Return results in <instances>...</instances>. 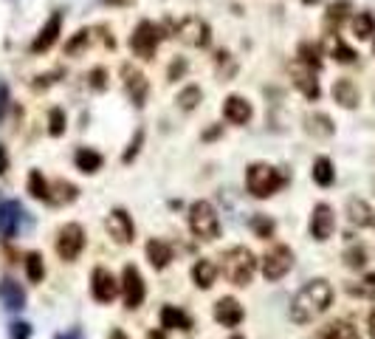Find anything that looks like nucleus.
I'll return each instance as SVG.
<instances>
[{"mask_svg":"<svg viewBox=\"0 0 375 339\" xmlns=\"http://www.w3.org/2000/svg\"><path fill=\"white\" fill-rule=\"evenodd\" d=\"M330 306H333V286L327 280H310L291 300V320L297 325H307L319 320Z\"/></svg>","mask_w":375,"mask_h":339,"instance_id":"nucleus-1","label":"nucleus"},{"mask_svg":"<svg viewBox=\"0 0 375 339\" xmlns=\"http://www.w3.org/2000/svg\"><path fill=\"white\" fill-rule=\"evenodd\" d=\"M285 184H288V175L285 172H280V170L271 167V165H263V162L260 165H251L248 172H245V187H248V192L254 198H271Z\"/></svg>","mask_w":375,"mask_h":339,"instance_id":"nucleus-2","label":"nucleus"},{"mask_svg":"<svg viewBox=\"0 0 375 339\" xmlns=\"http://www.w3.org/2000/svg\"><path fill=\"white\" fill-rule=\"evenodd\" d=\"M221 260H223L221 263V271H223V277L231 286H248L251 283V277L257 271V260H254V254L248 252L245 246L228 249Z\"/></svg>","mask_w":375,"mask_h":339,"instance_id":"nucleus-3","label":"nucleus"},{"mask_svg":"<svg viewBox=\"0 0 375 339\" xmlns=\"http://www.w3.org/2000/svg\"><path fill=\"white\" fill-rule=\"evenodd\" d=\"M189 229L201 241H218L221 221H218V212H215V207L209 201H195L189 207Z\"/></svg>","mask_w":375,"mask_h":339,"instance_id":"nucleus-4","label":"nucleus"},{"mask_svg":"<svg viewBox=\"0 0 375 339\" xmlns=\"http://www.w3.org/2000/svg\"><path fill=\"white\" fill-rule=\"evenodd\" d=\"M164 37H167V34H164V28H161L158 23L142 20V23L133 28V34H130V51H133L136 57H142V60H152Z\"/></svg>","mask_w":375,"mask_h":339,"instance_id":"nucleus-5","label":"nucleus"},{"mask_svg":"<svg viewBox=\"0 0 375 339\" xmlns=\"http://www.w3.org/2000/svg\"><path fill=\"white\" fill-rule=\"evenodd\" d=\"M175 37L186 46H192V48H206L212 43V28H209L206 20L192 14V17H184V20L175 23Z\"/></svg>","mask_w":375,"mask_h":339,"instance_id":"nucleus-6","label":"nucleus"},{"mask_svg":"<svg viewBox=\"0 0 375 339\" xmlns=\"http://www.w3.org/2000/svg\"><path fill=\"white\" fill-rule=\"evenodd\" d=\"M122 294H125V308L127 311H136L144 303V297H147L144 277H142V271L133 263H127L125 271H122Z\"/></svg>","mask_w":375,"mask_h":339,"instance_id":"nucleus-7","label":"nucleus"},{"mask_svg":"<svg viewBox=\"0 0 375 339\" xmlns=\"http://www.w3.org/2000/svg\"><path fill=\"white\" fill-rule=\"evenodd\" d=\"M294 268V252L288 249V246H282V244H277V246H271L265 257H263V274H265V280H282L288 271Z\"/></svg>","mask_w":375,"mask_h":339,"instance_id":"nucleus-8","label":"nucleus"},{"mask_svg":"<svg viewBox=\"0 0 375 339\" xmlns=\"http://www.w3.org/2000/svg\"><path fill=\"white\" fill-rule=\"evenodd\" d=\"M119 288H122V283L113 277V271H110V268H105V266L93 268V277H90V291H93V300H96V303H113V300H116V294H119Z\"/></svg>","mask_w":375,"mask_h":339,"instance_id":"nucleus-9","label":"nucleus"},{"mask_svg":"<svg viewBox=\"0 0 375 339\" xmlns=\"http://www.w3.org/2000/svg\"><path fill=\"white\" fill-rule=\"evenodd\" d=\"M122 83H125V90H127L130 102H133L136 108H144L147 93H150V83H147V77H144L139 68H133L130 63H125V66H122Z\"/></svg>","mask_w":375,"mask_h":339,"instance_id":"nucleus-10","label":"nucleus"},{"mask_svg":"<svg viewBox=\"0 0 375 339\" xmlns=\"http://www.w3.org/2000/svg\"><path fill=\"white\" fill-rule=\"evenodd\" d=\"M82 246H85V232H82V226H79V224H65V226L60 229V235H57V254H60L63 260H76L79 252H82Z\"/></svg>","mask_w":375,"mask_h":339,"instance_id":"nucleus-11","label":"nucleus"},{"mask_svg":"<svg viewBox=\"0 0 375 339\" xmlns=\"http://www.w3.org/2000/svg\"><path fill=\"white\" fill-rule=\"evenodd\" d=\"M105 229L110 232V238L116 241V244H133V238H136V226H133V218L125 212V209H113L110 215H107V221H105Z\"/></svg>","mask_w":375,"mask_h":339,"instance_id":"nucleus-12","label":"nucleus"},{"mask_svg":"<svg viewBox=\"0 0 375 339\" xmlns=\"http://www.w3.org/2000/svg\"><path fill=\"white\" fill-rule=\"evenodd\" d=\"M316 68H310V66H305L300 60H294V66H291V77H294V85L302 90V96L305 99H310V102H316L319 99V93H322V88H319V80H316Z\"/></svg>","mask_w":375,"mask_h":339,"instance_id":"nucleus-13","label":"nucleus"},{"mask_svg":"<svg viewBox=\"0 0 375 339\" xmlns=\"http://www.w3.org/2000/svg\"><path fill=\"white\" fill-rule=\"evenodd\" d=\"M60 34H63V11H51V17L46 20V26L37 31V37H34V43H31V51H34V54L48 51V48L60 40Z\"/></svg>","mask_w":375,"mask_h":339,"instance_id":"nucleus-14","label":"nucleus"},{"mask_svg":"<svg viewBox=\"0 0 375 339\" xmlns=\"http://www.w3.org/2000/svg\"><path fill=\"white\" fill-rule=\"evenodd\" d=\"M336 229V215L327 204H316L313 207V215H310V235L316 241H327Z\"/></svg>","mask_w":375,"mask_h":339,"instance_id":"nucleus-15","label":"nucleus"},{"mask_svg":"<svg viewBox=\"0 0 375 339\" xmlns=\"http://www.w3.org/2000/svg\"><path fill=\"white\" fill-rule=\"evenodd\" d=\"M223 116H226V122H231V125H248L251 116H254V108H251L248 99L231 93V96H226V102H223Z\"/></svg>","mask_w":375,"mask_h":339,"instance_id":"nucleus-16","label":"nucleus"},{"mask_svg":"<svg viewBox=\"0 0 375 339\" xmlns=\"http://www.w3.org/2000/svg\"><path fill=\"white\" fill-rule=\"evenodd\" d=\"M243 317H245V311H243V306H240L234 297H221V300L215 303V320H218L221 325H226V328L240 325Z\"/></svg>","mask_w":375,"mask_h":339,"instance_id":"nucleus-17","label":"nucleus"},{"mask_svg":"<svg viewBox=\"0 0 375 339\" xmlns=\"http://www.w3.org/2000/svg\"><path fill=\"white\" fill-rule=\"evenodd\" d=\"M23 218V207L17 201H0V235L3 238H14L17 226Z\"/></svg>","mask_w":375,"mask_h":339,"instance_id":"nucleus-18","label":"nucleus"},{"mask_svg":"<svg viewBox=\"0 0 375 339\" xmlns=\"http://www.w3.org/2000/svg\"><path fill=\"white\" fill-rule=\"evenodd\" d=\"M347 218L359 229H375V212L370 209V204L361 201V198H350L347 201Z\"/></svg>","mask_w":375,"mask_h":339,"instance_id":"nucleus-19","label":"nucleus"},{"mask_svg":"<svg viewBox=\"0 0 375 339\" xmlns=\"http://www.w3.org/2000/svg\"><path fill=\"white\" fill-rule=\"evenodd\" d=\"M333 99L342 105V108H347V110H353V108H359V102H361V93H359V85L353 83V80H347V77H342V80H336L333 83Z\"/></svg>","mask_w":375,"mask_h":339,"instance_id":"nucleus-20","label":"nucleus"},{"mask_svg":"<svg viewBox=\"0 0 375 339\" xmlns=\"http://www.w3.org/2000/svg\"><path fill=\"white\" fill-rule=\"evenodd\" d=\"M161 328H167V331H189L192 320H189L186 311H181L175 306H164L161 308Z\"/></svg>","mask_w":375,"mask_h":339,"instance_id":"nucleus-21","label":"nucleus"},{"mask_svg":"<svg viewBox=\"0 0 375 339\" xmlns=\"http://www.w3.org/2000/svg\"><path fill=\"white\" fill-rule=\"evenodd\" d=\"M192 280H195V286H198V288H204V291H206V288H212V286H215V280H218V266H215L212 260H206V257H204V260H198V263L192 266Z\"/></svg>","mask_w":375,"mask_h":339,"instance_id":"nucleus-22","label":"nucleus"},{"mask_svg":"<svg viewBox=\"0 0 375 339\" xmlns=\"http://www.w3.org/2000/svg\"><path fill=\"white\" fill-rule=\"evenodd\" d=\"M147 260H150V266L155 268V271L167 268V266H169V260H172V246H169L167 241L152 238L150 244H147Z\"/></svg>","mask_w":375,"mask_h":339,"instance_id":"nucleus-23","label":"nucleus"},{"mask_svg":"<svg viewBox=\"0 0 375 339\" xmlns=\"http://www.w3.org/2000/svg\"><path fill=\"white\" fill-rule=\"evenodd\" d=\"M347 14H350V3L347 0L330 3V9L324 11V28H327V34H336L342 28V23L347 20Z\"/></svg>","mask_w":375,"mask_h":339,"instance_id":"nucleus-24","label":"nucleus"},{"mask_svg":"<svg viewBox=\"0 0 375 339\" xmlns=\"http://www.w3.org/2000/svg\"><path fill=\"white\" fill-rule=\"evenodd\" d=\"M313 339H361V337H359V331L350 323L336 320V323H327L324 328H319Z\"/></svg>","mask_w":375,"mask_h":339,"instance_id":"nucleus-25","label":"nucleus"},{"mask_svg":"<svg viewBox=\"0 0 375 339\" xmlns=\"http://www.w3.org/2000/svg\"><path fill=\"white\" fill-rule=\"evenodd\" d=\"M0 300H3V306L11 308V311H17V308L26 306V294H23L20 283H14V280H3V283H0Z\"/></svg>","mask_w":375,"mask_h":339,"instance_id":"nucleus-26","label":"nucleus"},{"mask_svg":"<svg viewBox=\"0 0 375 339\" xmlns=\"http://www.w3.org/2000/svg\"><path fill=\"white\" fill-rule=\"evenodd\" d=\"M305 130L310 133V136H319V139H327V136H333V122H330V116H324V113H310V116H305Z\"/></svg>","mask_w":375,"mask_h":339,"instance_id":"nucleus-27","label":"nucleus"},{"mask_svg":"<svg viewBox=\"0 0 375 339\" xmlns=\"http://www.w3.org/2000/svg\"><path fill=\"white\" fill-rule=\"evenodd\" d=\"M327 48H330V57L336 60V63H344V66H350V63H356V51L339 37V31L336 34H330L327 37Z\"/></svg>","mask_w":375,"mask_h":339,"instance_id":"nucleus-28","label":"nucleus"},{"mask_svg":"<svg viewBox=\"0 0 375 339\" xmlns=\"http://www.w3.org/2000/svg\"><path fill=\"white\" fill-rule=\"evenodd\" d=\"M310 175H313V181H316L319 187H330V184L336 181V170H333V162H330L327 156H319V159L313 162Z\"/></svg>","mask_w":375,"mask_h":339,"instance_id":"nucleus-29","label":"nucleus"},{"mask_svg":"<svg viewBox=\"0 0 375 339\" xmlns=\"http://www.w3.org/2000/svg\"><path fill=\"white\" fill-rule=\"evenodd\" d=\"M74 162H76V170H82V172H96V170H102V156L96 153V150H90V147H79L76 150V156H74Z\"/></svg>","mask_w":375,"mask_h":339,"instance_id":"nucleus-30","label":"nucleus"},{"mask_svg":"<svg viewBox=\"0 0 375 339\" xmlns=\"http://www.w3.org/2000/svg\"><path fill=\"white\" fill-rule=\"evenodd\" d=\"M353 34L359 37V40H370L375 34V14L373 11H359L356 17H353Z\"/></svg>","mask_w":375,"mask_h":339,"instance_id":"nucleus-31","label":"nucleus"},{"mask_svg":"<svg viewBox=\"0 0 375 339\" xmlns=\"http://www.w3.org/2000/svg\"><path fill=\"white\" fill-rule=\"evenodd\" d=\"M28 192H31V198L48 204V198H51V187H48V181L43 178L40 170H31V172H28Z\"/></svg>","mask_w":375,"mask_h":339,"instance_id":"nucleus-32","label":"nucleus"},{"mask_svg":"<svg viewBox=\"0 0 375 339\" xmlns=\"http://www.w3.org/2000/svg\"><path fill=\"white\" fill-rule=\"evenodd\" d=\"M76 195H79V189H76L71 181H57L54 184V189H51V198H48V204H71L76 201Z\"/></svg>","mask_w":375,"mask_h":339,"instance_id":"nucleus-33","label":"nucleus"},{"mask_svg":"<svg viewBox=\"0 0 375 339\" xmlns=\"http://www.w3.org/2000/svg\"><path fill=\"white\" fill-rule=\"evenodd\" d=\"M201 99H204V90H201L198 85H186V88L178 93V99H175V102H178V108H181V110H195V108L201 105Z\"/></svg>","mask_w":375,"mask_h":339,"instance_id":"nucleus-34","label":"nucleus"},{"mask_svg":"<svg viewBox=\"0 0 375 339\" xmlns=\"http://www.w3.org/2000/svg\"><path fill=\"white\" fill-rule=\"evenodd\" d=\"M297 60L319 71V68H322V48H319L316 43H302L300 51H297Z\"/></svg>","mask_w":375,"mask_h":339,"instance_id":"nucleus-35","label":"nucleus"},{"mask_svg":"<svg viewBox=\"0 0 375 339\" xmlns=\"http://www.w3.org/2000/svg\"><path fill=\"white\" fill-rule=\"evenodd\" d=\"M90 40H93V31L90 28H79L74 37L65 43V54L68 57H76V54H82L88 46H90Z\"/></svg>","mask_w":375,"mask_h":339,"instance_id":"nucleus-36","label":"nucleus"},{"mask_svg":"<svg viewBox=\"0 0 375 339\" xmlns=\"http://www.w3.org/2000/svg\"><path fill=\"white\" fill-rule=\"evenodd\" d=\"M26 274H28L31 283H40L46 277V266H43V254L40 252L26 254Z\"/></svg>","mask_w":375,"mask_h":339,"instance_id":"nucleus-37","label":"nucleus"},{"mask_svg":"<svg viewBox=\"0 0 375 339\" xmlns=\"http://www.w3.org/2000/svg\"><path fill=\"white\" fill-rule=\"evenodd\" d=\"M347 294H353V297H364V300H373L375 297V274H367V277L359 280V283H347Z\"/></svg>","mask_w":375,"mask_h":339,"instance_id":"nucleus-38","label":"nucleus"},{"mask_svg":"<svg viewBox=\"0 0 375 339\" xmlns=\"http://www.w3.org/2000/svg\"><path fill=\"white\" fill-rule=\"evenodd\" d=\"M251 229H254V235H257V238L268 241V238L274 235L277 224H274V221H271L268 215H254V218H251Z\"/></svg>","mask_w":375,"mask_h":339,"instance_id":"nucleus-39","label":"nucleus"},{"mask_svg":"<svg viewBox=\"0 0 375 339\" xmlns=\"http://www.w3.org/2000/svg\"><path fill=\"white\" fill-rule=\"evenodd\" d=\"M344 266H347V268H356V271L364 268V266H367V249L359 246V244H353V246L344 252Z\"/></svg>","mask_w":375,"mask_h":339,"instance_id":"nucleus-40","label":"nucleus"},{"mask_svg":"<svg viewBox=\"0 0 375 339\" xmlns=\"http://www.w3.org/2000/svg\"><path fill=\"white\" fill-rule=\"evenodd\" d=\"M48 133L51 136H63L65 133V110L63 108H51L48 110Z\"/></svg>","mask_w":375,"mask_h":339,"instance_id":"nucleus-41","label":"nucleus"},{"mask_svg":"<svg viewBox=\"0 0 375 339\" xmlns=\"http://www.w3.org/2000/svg\"><path fill=\"white\" fill-rule=\"evenodd\" d=\"M142 145H144V130L139 127V130H136V136H133V142L127 145V150H125V156H122V162H125V165H130V162H133V159L139 156V150H142Z\"/></svg>","mask_w":375,"mask_h":339,"instance_id":"nucleus-42","label":"nucleus"},{"mask_svg":"<svg viewBox=\"0 0 375 339\" xmlns=\"http://www.w3.org/2000/svg\"><path fill=\"white\" fill-rule=\"evenodd\" d=\"M184 74H186V60H172V66H169V71H167V80H169V83H178Z\"/></svg>","mask_w":375,"mask_h":339,"instance_id":"nucleus-43","label":"nucleus"},{"mask_svg":"<svg viewBox=\"0 0 375 339\" xmlns=\"http://www.w3.org/2000/svg\"><path fill=\"white\" fill-rule=\"evenodd\" d=\"M9 328H11V331H9L11 339H28L31 337V325H28V323H11Z\"/></svg>","mask_w":375,"mask_h":339,"instance_id":"nucleus-44","label":"nucleus"},{"mask_svg":"<svg viewBox=\"0 0 375 339\" xmlns=\"http://www.w3.org/2000/svg\"><path fill=\"white\" fill-rule=\"evenodd\" d=\"M88 80H90V88H93V90H105V85H107L105 83V68H93Z\"/></svg>","mask_w":375,"mask_h":339,"instance_id":"nucleus-45","label":"nucleus"},{"mask_svg":"<svg viewBox=\"0 0 375 339\" xmlns=\"http://www.w3.org/2000/svg\"><path fill=\"white\" fill-rule=\"evenodd\" d=\"M221 133H223V125H215V127H209V130H206L201 139H204V142H212V139H218Z\"/></svg>","mask_w":375,"mask_h":339,"instance_id":"nucleus-46","label":"nucleus"},{"mask_svg":"<svg viewBox=\"0 0 375 339\" xmlns=\"http://www.w3.org/2000/svg\"><path fill=\"white\" fill-rule=\"evenodd\" d=\"M110 339H127V334H125L122 328H113V331H110Z\"/></svg>","mask_w":375,"mask_h":339,"instance_id":"nucleus-47","label":"nucleus"},{"mask_svg":"<svg viewBox=\"0 0 375 339\" xmlns=\"http://www.w3.org/2000/svg\"><path fill=\"white\" fill-rule=\"evenodd\" d=\"M79 337H82V334H79V331L74 328V331H68V334H60L57 339H79Z\"/></svg>","mask_w":375,"mask_h":339,"instance_id":"nucleus-48","label":"nucleus"},{"mask_svg":"<svg viewBox=\"0 0 375 339\" xmlns=\"http://www.w3.org/2000/svg\"><path fill=\"white\" fill-rule=\"evenodd\" d=\"M3 108H6V88L0 85V113H3Z\"/></svg>","mask_w":375,"mask_h":339,"instance_id":"nucleus-49","label":"nucleus"},{"mask_svg":"<svg viewBox=\"0 0 375 339\" xmlns=\"http://www.w3.org/2000/svg\"><path fill=\"white\" fill-rule=\"evenodd\" d=\"M107 3H110V6H130L133 0H107Z\"/></svg>","mask_w":375,"mask_h":339,"instance_id":"nucleus-50","label":"nucleus"},{"mask_svg":"<svg viewBox=\"0 0 375 339\" xmlns=\"http://www.w3.org/2000/svg\"><path fill=\"white\" fill-rule=\"evenodd\" d=\"M370 337L375 339V311L370 314Z\"/></svg>","mask_w":375,"mask_h":339,"instance_id":"nucleus-51","label":"nucleus"},{"mask_svg":"<svg viewBox=\"0 0 375 339\" xmlns=\"http://www.w3.org/2000/svg\"><path fill=\"white\" fill-rule=\"evenodd\" d=\"M302 3H305V6H313V3H319V0H302Z\"/></svg>","mask_w":375,"mask_h":339,"instance_id":"nucleus-52","label":"nucleus"},{"mask_svg":"<svg viewBox=\"0 0 375 339\" xmlns=\"http://www.w3.org/2000/svg\"><path fill=\"white\" fill-rule=\"evenodd\" d=\"M150 339H164L161 334H150Z\"/></svg>","mask_w":375,"mask_h":339,"instance_id":"nucleus-53","label":"nucleus"},{"mask_svg":"<svg viewBox=\"0 0 375 339\" xmlns=\"http://www.w3.org/2000/svg\"><path fill=\"white\" fill-rule=\"evenodd\" d=\"M231 339H245V337H240V334H234V337H231Z\"/></svg>","mask_w":375,"mask_h":339,"instance_id":"nucleus-54","label":"nucleus"}]
</instances>
